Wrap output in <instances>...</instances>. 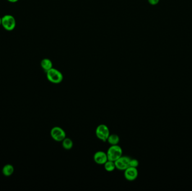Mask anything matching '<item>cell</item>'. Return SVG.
Listing matches in <instances>:
<instances>
[{
    "instance_id": "obj_2",
    "label": "cell",
    "mask_w": 192,
    "mask_h": 191,
    "mask_svg": "<svg viewBox=\"0 0 192 191\" xmlns=\"http://www.w3.org/2000/svg\"><path fill=\"white\" fill-rule=\"evenodd\" d=\"M46 75L48 81L53 84H60L63 80L64 77L62 73L54 68L46 72Z\"/></svg>"
},
{
    "instance_id": "obj_13",
    "label": "cell",
    "mask_w": 192,
    "mask_h": 191,
    "mask_svg": "<svg viewBox=\"0 0 192 191\" xmlns=\"http://www.w3.org/2000/svg\"><path fill=\"white\" fill-rule=\"evenodd\" d=\"M104 167L105 170L108 172H113L116 169L114 161H110V160H107L105 162V164H104Z\"/></svg>"
},
{
    "instance_id": "obj_5",
    "label": "cell",
    "mask_w": 192,
    "mask_h": 191,
    "mask_svg": "<svg viewBox=\"0 0 192 191\" xmlns=\"http://www.w3.org/2000/svg\"><path fill=\"white\" fill-rule=\"evenodd\" d=\"M2 25L8 31L12 30L16 26L15 19L10 15H6L2 18Z\"/></svg>"
},
{
    "instance_id": "obj_1",
    "label": "cell",
    "mask_w": 192,
    "mask_h": 191,
    "mask_svg": "<svg viewBox=\"0 0 192 191\" xmlns=\"http://www.w3.org/2000/svg\"><path fill=\"white\" fill-rule=\"evenodd\" d=\"M108 160L115 161L123 156V150L118 145H111L106 153Z\"/></svg>"
},
{
    "instance_id": "obj_7",
    "label": "cell",
    "mask_w": 192,
    "mask_h": 191,
    "mask_svg": "<svg viewBox=\"0 0 192 191\" xmlns=\"http://www.w3.org/2000/svg\"><path fill=\"white\" fill-rule=\"evenodd\" d=\"M138 171L136 167H128L124 170V177L128 181H134L137 178Z\"/></svg>"
},
{
    "instance_id": "obj_10",
    "label": "cell",
    "mask_w": 192,
    "mask_h": 191,
    "mask_svg": "<svg viewBox=\"0 0 192 191\" xmlns=\"http://www.w3.org/2000/svg\"><path fill=\"white\" fill-rule=\"evenodd\" d=\"M107 141L111 145H118V143H119L120 138L118 135H117L116 134L110 135L107 140Z\"/></svg>"
},
{
    "instance_id": "obj_12",
    "label": "cell",
    "mask_w": 192,
    "mask_h": 191,
    "mask_svg": "<svg viewBox=\"0 0 192 191\" xmlns=\"http://www.w3.org/2000/svg\"><path fill=\"white\" fill-rule=\"evenodd\" d=\"M14 171L13 166L10 164L6 165L2 169V173L5 176H10Z\"/></svg>"
},
{
    "instance_id": "obj_15",
    "label": "cell",
    "mask_w": 192,
    "mask_h": 191,
    "mask_svg": "<svg viewBox=\"0 0 192 191\" xmlns=\"http://www.w3.org/2000/svg\"><path fill=\"white\" fill-rule=\"evenodd\" d=\"M148 2L152 5H155L157 4L160 0H148Z\"/></svg>"
},
{
    "instance_id": "obj_3",
    "label": "cell",
    "mask_w": 192,
    "mask_h": 191,
    "mask_svg": "<svg viewBox=\"0 0 192 191\" xmlns=\"http://www.w3.org/2000/svg\"><path fill=\"white\" fill-rule=\"evenodd\" d=\"M96 136L103 142L107 141L110 135V130L107 125H98L96 130Z\"/></svg>"
},
{
    "instance_id": "obj_8",
    "label": "cell",
    "mask_w": 192,
    "mask_h": 191,
    "mask_svg": "<svg viewBox=\"0 0 192 191\" xmlns=\"http://www.w3.org/2000/svg\"><path fill=\"white\" fill-rule=\"evenodd\" d=\"M93 160L98 165H104L108 160L107 154L102 151L96 152L93 156Z\"/></svg>"
},
{
    "instance_id": "obj_9",
    "label": "cell",
    "mask_w": 192,
    "mask_h": 191,
    "mask_svg": "<svg viewBox=\"0 0 192 191\" xmlns=\"http://www.w3.org/2000/svg\"><path fill=\"white\" fill-rule=\"evenodd\" d=\"M41 65L42 68L46 72L48 71V70L53 68V64L52 61L48 58H44L42 60L41 62Z\"/></svg>"
},
{
    "instance_id": "obj_6",
    "label": "cell",
    "mask_w": 192,
    "mask_h": 191,
    "mask_svg": "<svg viewBox=\"0 0 192 191\" xmlns=\"http://www.w3.org/2000/svg\"><path fill=\"white\" fill-rule=\"evenodd\" d=\"M132 158L126 156H122L119 159L115 161L116 169L124 171L128 167H129L130 161Z\"/></svg>"
},
{
    "instance_id": "obj_4",
    "label": "cell",
    "mask_w": 192,
    "mask_h": 191,
    "mask_svg": "<svg viewBox=\"0 0 192 191\" xmlns=\"http://www.w3.org/2000/svg\"><path fill=\"white\" fill-rule=\"evenodd\" d=\"M51 136L57 142H62L66 137L65 132L60 127H53L51 131Z\"/></svg>"
},
{
    "instance_id": "obj_14",
    "label": "cell",
    "mask_w": 192,
    "mask_h": 191,
    "mask_svg": "<svg viewBox=\"0 0 192 191\" xmlns=\"http://www.w3.org/2000/svg\"><path fill=\"white\" fill-rule=\"evenodd\" d=\"M138 165H139V161H138V160L135 159H131L129 164V167L137 168L138 167Z\"/></svg>"
},
{
    "instance_id": "obj_16",
    "label": "cell",
    "mask_w": 192,
    "mask_h": 191,
    "mask_svg": "<svg viewBox=\"0 0 192 191\" xmlns=\"http://www.w3.org/2000/svg\"><path fill=\"white\" fill-rule=\"evenodd\" d=\"M7 1H9L10 2H13V3H14V2H16L18 1L19 0H7Z\"/></svg>"
},
{
    "instance_id": "obj_11",
    "label": "cell",
    "mask_w": 192,
    "mask_h": 191,
    "mask_svg": "<svg viewBox=\"0 0 192 191\" xmlns=\"http://www.w3.org/2000/svg\"><path fill=\"white\" fill-rule=\"evenodd\" d=\"M62 146L64 149H72L73 147V142L70 138H66L62 141Z\"/></svg>"
},
{
    "instance_id": "obj_17",
    "label": "cell",
    "mask_w": 192,
    "mask_h": 191,
    "mask_svg": "<svg viewBox=\"0 0 192 191\" xmlns=\"http://www.w3.org/2000/svg\"><path fill=\"white\" fill-rule=\"evenodd\" d=\"M2 25V18H0V25Z\"/></svg>"
}]
</instances>
